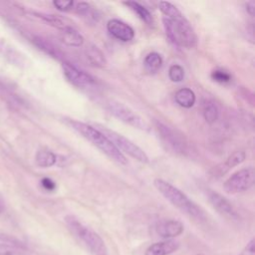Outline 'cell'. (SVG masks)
I'll use <instances>...</instances> for the list:
<instances>
[{"instance_id":"484cf974","label":"cell","mask_w":255,"mask_h":255,"mask_svg":"<svg viewBox=\"0 0 255 255\" xmlns=\"http://www.w3.org/2000/svg\"><path fill=\"white\" fill-rule=\"evenodd\" d=\"M168 77L171 82L179 83L184 78V70L178 64H173L168 69Z\"/></svg>"},{"instance_id":"277c9868","label":"cell","mask_w":255,"mask_h":255,"mask_svg":"<svg viewBox=\"0 0 255 255\" xmlns=\"http://www.w3.org/2000/svg\"><path fill=\"white\" fill-rule=\"evenodd\" d=\"M162 23L166 36L174 45L188 49L196 45V34L183 16L175 19L163 17Z\"/></svg>"},{"instance_id":"f1b7e54d","label":"cell","mask_w":255,"mask_h":255,"mask_svg":"<svg viewBox=\"0 0 255 255\" xmlns=\"http://www.w3.org/2000/svg\"><path fill=\"white\" fill-rule=\"evenodd\" d=\"M238 255H255V240L252 238Z\"/></svg>"},{"instance_id":"7a4b0ae2","label":"cell","mask_w":255,"mask_h":255,"mask_svg":"<svg viewBox=\"0 0 255 255\" xmlns=\"http://www.w3.org/2000/svg\"><path fill=\"white\" fill-rule=\"evenodd\" d=\"M65 223L73 236L81 242L93 255H109V249L104 239L92 228L84 224L74 215H67Z\"/></svg>"},{"instance_id":"5bb4252c","label":"cell","mask_w":255,"mask_h":255,"mask_svg":"<svg viewBox=\"0 0 255 255\" xmlns=\"http://www.w3.org/2000/svg\"><path fill=\"white\" fill-rule=\"evenodd\" d=\"M179 242L174 239H166L149 245L144 255H170L179 249Z\"/></svg>"},{"instance_id":"83f0119b","label":"cell","mask_w":255,"mask_h":255,"mask_svg":"<svg viewBox=\"0 0 255 255\" xmlns=\"http://www.w3.org/2000/svg\"><path fill=\"white\" fill-rule=\"evenodd\" d=\"M53 5L60 11H69L74 6V1L72 0H55L53 1Z\"/></svg>"},{"instance_id":"d6a6232c","label":"cell","mask_w":255,"mask_h":255,"mask_svg":"<svg viewBox=\"0 0 255 255\" xmlns=\"http://www.w3.org/2000/svg\"><path fill=\"white\" fill-rule=\"evenodd\" d=\"M195 255H203L202 253H198V254H195Z\"/></svg>"},{"instance_id":"e0dca14e","label":"cell","mask_w":255,"mask_h":255,"mask_svg":"<svg viewBox=\"0 0 255 255\" xmlns=\"http://www.w3.org/2000/svg\"><path fill=\"white\" fill-rule=\"evenodd\" d=\"M174 100L176 104H178L180 107L189 109L195 104V94L191 89L188 88H182L179 89L175 95H174Z\"/></svg>"},{"instance_id":"1f68e13d","label":"cell","mask_w":255,"mask_h":255,"mask_svg":"<svg viewBox=\"0 0 255 255\" xmlns=\"http://www.w3.org/2000/svg\"><path fill=\"white\" fill-rule=\"evenodd\" d=\"M3 209H4V206L2 203H0V213L3 211Z\"/></svg>"},{"instance_id":"6da1fadb","label":"cell","mask_w":255,"mask_h":255,"mask_svg":"<svg viewBox=\"0 0 255 255\" xmlns=\"http://www.w3.org/2000/svg\"><path fill=\"white\" fill-rule=\"evenodd\" d=\"M153 185L165 199L190 218L198 221L205 219L206 214L204 210L177 187L161 178H155Z\"/></svg>"},{"instance_id":"3957f363","label":"cell","mask_w":255,"mask_h":255,"mask_svg":"<svg viewBox=\"0 0 255 255\" xmlns=\"http://www.w3.org/2000/svg\"><path fill=\"white\" fill-rule=\"evenodd\" d=\"M68 123L76 131H78L82 136L91 141L94 145H96L113 160L121 164L128 163V159L126 158V156L99 128H96L88 124L76 120H68Z\"/></svg>"},{"instance_id":"d6986e66","label":"cell","mask_w":255,"mask_h":255,"mask_svg":"<svg viewBox=\"0 0 255 255\" xmlns=\"http://www.w3.org/2000/svg\"><path fill=\"white\" fill-rule=\"evenodd\" d=\"M86 57L89 63L95 67H104L107 64L104 53L97 46L89 47L86 50Z\"/></svg>"},{"instance_id":"ffe728a7","label":"cell","mask_w":255,"mask_h":255,"mask_svg":"<svg viewBox=\"0 0 255 255\" xmlns=\"http://www.w3.org/2000/svg\"><path fill=\"white\" fill-rule=\"evenodd\" d=\"M124 4L127 5L131 11H133L140 20H142L143 22H145L148 25L152 24V22H153L152 16H151L150 12L143 5H141L140 3L135 2V1H127V2H124Z\"/></svg>"},{"instance_id":"4fadbf2b","label":"cell","mask_w":255,"mask_h":255,"mask_svg":"<svg viewBox=\"0 0 255 255\" xmlns=\"http://www.w3.org/2000/svg\"><path fill=\"white\" fill-rule=\"evenodd\" d=\"M244 159H245V152L243 150H237V151L233 152L230 156H228L226 158V160H224V161L220 162L219 164H217L216 166H214L210 170L209 173L211 176L218 178V177L224 175L225 173H227L231 168H233L236 165L243 162Z\"/></svg>"},{"instance_id":"7c38bea8","label":"cell","mask_w":255,"mask_h":255,"mask_svg":"<svg viewBox=\"0 0 255 255\" xmlns=\"http://www.w3.org/2000/svg\"><path fill=\"white\" fill-rule=\"evenodd\" d=\"M107 29L114 38L123 42H128L134 37L133 29L119 19L110 20L107 23Z\"/></svg>"},{"instance_id":"9c48e42d","label":"cell","mask_w":255,"mask_h":255,"mask_svg":"<svg viewBox=\"0 0 255 255\" xmlns=\"http://www.w3.org/2000/svg\"><path fill=\"white\" fill-rule=\"evenodd\" d=\"M207 198L209 203L212 205V207L222 216L230 220L239 219V214L235 209V207L233 206V204L221 194L212 190H208Z\"/></svg>"},{"instance_id":"ba28073f","label":"cell","mask_w":255,"mask_h":255,"mask_svg":"<svg viewBox=\"0 0 255 255\" xmlns=\"http://www.w3.org/2000/svg\"><path fill=\"white\" fill-rule=\"evenodd\" d=\"M155 128L163 142L173 151L182 154L187 151V142L181 133L159 122H155Z\"/></svg>"},{"instance_id":"8992f818","label":"cell","mask_w":255,"mask_h":255,"mask_svg":"<svg viewBox=\"0 0 255 255\" xmlns=\"http://www.w3.org/2000/svg\"><path fill=\"white\" fill-rule=\"evenodd\" d=\"M107 109L114 117L135 128L141 130L149 129V125L139 115H137L130 108L120 102H109L107 105Z\"/></svg>"},{"instance_id":"5b68a950","label":"cell","mask_w":255,"mask_h":255,"mask_svg":"<svg viewBox=\"0 0 255 255\" xmlns=\"http://www.w3.org/2000/svg\"><path fill=\"white\" fill-rule=\"evenodd\" d=\"M100 130L113 142V144L122 153L125 152L140 162H143V163L148 162V156L146 155V153L138 145L133 143L130 139L127 138L121 133H118L114 130L107 128L106 127H101Z\"/></svg>"},{"instance_id":"8fae6325","label":"cell","mask_w":255,"mask_h":255,"mask_svg":"<svg viewBox=\"0 0 255 255\" xmlns=\"http://www.w3.org/2000/svg\"><path fill=\"white\" fill-rule=\"evenodd\" d=\"M183 230H184L183 224L179 220H175V219L162 220L155 225L156 234L159 237L163 238L164 240L173 239L179 236L183 232Z\"/></svg>"},{"instance_id":"f546056e","label":"cell","mask_w":255,"mask_h":255,"mask_svg":"<svg viewBox=\"0 0 255 255\" xmlns=\"http://www.w3.org/2000/svg\"><path fill=\"white\" fill-rule=\"evenodd\" d=\"M41 183H42L43 187H44L45 189H47V190H54L55 187H56L55 182H54L52 179L48 178V177L43 178L42 181H41Z\"/></svg>"},{"instance_id":"cb8c5ba5","label":"cell","mask_w":255,"mask_h":255,"mask_svg":"<svg viewBox=\"0 0 255 255\" xmlns=\"http://www.w3.org/2000/svg\"><path fill=\"white\" fill-rule=\"evenodd\" d=\"M76 12L81 15L82 17H85V18H89L90 20H96L98 19V16H97V13H96V10L93 9V7H91L88 3L86 2H80L76 5Z\"/></svg>"},{"instance_id":"4316f807","label":"cell","mask_w":255,"mask_h":255,"mask_svg":"<svg viewBox=\"0 0 255 255\" xmlns=\"http://www.w3.org/2000/svg\"><path fill=\"white\" fill-rule=\"evenodd\" d=\"M211 78L220 84H225L229 83L231 80V76L229 73L222 71V70H215L211 73Z\"/></svg>"},{"instance_id":"ac0fdd59","label":"cell","mask_w":255,"mask_h":255,"mask_svg":"<svg viewBox=\"0 0 255 255\" xmlns=\"http://www.w3.org/2000/svg\"><path fill=\"white\" fill-rule=\"evenodd\" d=\"M35 161L40 167H50L56 163L57 156L53 151L47 148H41L36 153Z\"/></svg>"},{"instance_id":"2e32d148","label":"cell","mask_w":255,"mask_h":255,"mask_svg":"<svg viewBox=\"0 0 255 255\" xmlns=\"http://www.w3.org/2000/svg\"><path fill=\"white\" fill-rule=\"evenodd\" d=\"M33 42L40 50H42L46 54L50 55L51 57H53L57 60L64 59V55L62 54V52L53 43L49 42L48 40L41 38V37H35V38H33Z\"/></svg>"},{"instance_id":"d4e9b609","label":"cell","mask_w":255,"mask_h":255,"mask_svg":"<svg viewBox=\"0 0 255 255\" xmlns=\"http://www.w3.org/2000/svg\"><path fill=\"white\" fill-rule=\"evenodd\" d=\"M37 15H38L39 18L43 19L45 22H47V23H49L50 25H52V26H54V27H57V28H59V29H61V30L65 29L66 27H69V25L66 24L65 20H63V19H62L61 17H59V16L51 15V14H42V13L37 14Z\"/></svg>"},{"instance_id":"4dcf8cb0","label":"cell","mask_w":255,"mask_h":255,"mask_svg":"<svg viewBox=\"0 0 255 255\" xmlns=\"http://www.w3.org/2000/svg\"><path fill=\"white\" fill-rule=\"evenodd\" d=\"M246 6V11L247 13L250 15V16H254V13H255V2L254 1H249L245 4Z\"/></svg>"},{"instance_id":"9a60e30c","label":"cell","mask_w":255,"mask_h":255,"mask_svg":"<svg viewBox=\"0 0 255 255\" xmlns=\"http://www.w3.org/2000/svg\"><path fill=\"white\" fill-rule=\"evenodd\" d=\"M61 41L69 47H81L84 44V37L71 26L62 30Z\"/></svg>"},{"instance_id":"603a6c76","label":"cell","mask_w":255,"mask_h":255,"mask_svg":"<svg viewBox=\"0 0 255 255\" xmlns=\"http://www.w3.org/2000/svg\"><path fill=\"white\" fill-rule=\"evenodd\" d=\"M158 8L161 11V13L169 19H175V18H179L182 16L181 12L178 10V8L176 6H174L173 4H171L170 2H166V1H159L158 3Z\"/></svg>"},{"instance_id":"44dd1931","label":"cell","mask_w":255,"mask_h":255,"mask_svg":"<svg viewBox=\"0 0 255 255\" xmlns=\"http://www.w3.org/2000/svg\"><path fill=\"white\" fill-rule=\"evenodd\" d=\"M143 65L146 71H148L149 73H155L160 69L162 65V58L158 53L151 52L145 56Z\"/></svg>"},{"instance_id":"7402d4cb","label":"cell","mask_w":255,"mask_h":255,"mask_svg":"<svg viewBox=\"0 0 255 255\" xmlns=\"http://www.w3.org/2000/svg\"><path fill=\"white\" fill-rule=\"evenodd\" d=\"M218 114H219L218 108L213 102L205 101L203 103L202 115H203V118H204V120L207 124L212 125L213 123H215L216 120L218 119Z\"/></svg>"},{"instance_id":"30bf717a","label":"cell","mask_w":255,"mask_h":255,"mask_svg":"<svg viewBox=\"0 0 255 255\" xmlns=\"http://www.w3.org/2000/svg\"><path fill=\"white\" fill-rule=\"evenodd\" d=\"M62 68L65 77L74 86L79 88H86L94 84V79L91 75L84 72L83 70H80L73 64L69 62H63Z\"/></svg>"},{"instance_id":"52a82bcc","label":"cell","mask_w":255,"mask_h":255,"mask_svg":"<svg viewBox=\"0 0 255 255\" xmlns=\"http://www.w3.org/2000/svg\"><path fill=\"white\" fill-rule=\"evenodd\" d=\"M255 170L252 166L241 168L225 180L223 184V189L229 194L246 191L253 186Z\"/></svg>"}]
</instances>
